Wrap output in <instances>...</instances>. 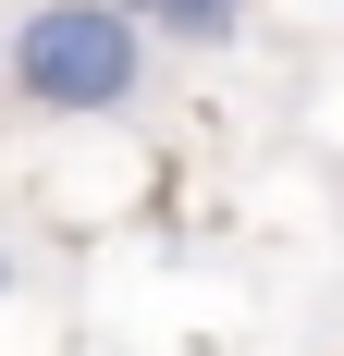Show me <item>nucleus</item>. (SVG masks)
Returning a JSON list of instances; mask_svg holds the SVG:
<instances>
[{"label": "nucleus", "instance_id": "3", "mask_svg": "<svg viewBox=\"0 0 344 356\" xmlns=\"http://www.w3.org/2000/svg\"><path fill=\"white\" fill-rule=\"evenodd\" d=\"M111 13H160V0H111Z\"/></svg>", "mask_w": 344, "mask_h": 356}, {"label": "nucleus", "instance_id": "2", "mask_svg": "<svg viewBox=\"0 0 344 356\" xmlns=\"http://www.w3.org/2000/svg\"><path fill=\"white\" fill-rule=\"evenodd\" d=\"M160 13H172L185 37H197V49H209V37H234V25H246V0H160Z\"/></svg>", "mask_w": 344, "mask_h": 356}, {"label": "nucleus", "instance_id": "4", "mask_svg": "<svg viewBox=\"0 0 344 356\" xmlns=\"http://www.w3.org/2000/svg\"><path fill=\"white\" fill-rule=\"evenodd\" d=\"M0 283H13V270H0Z\"/></svg>", "mask_w": 344, "mask_h": 356}, {"label": "nucleus", "instance_id": "1", "mask_svg": "<svg viewBox=\"0 0 344 356\" xmlns=\"http://www.w3.org/2000/svg\"><path fill=\"white\" fill-rule=\"evenodd\" d=\"M13 86H25L37 111H123L148 86V49H136V25H123L111 0H49V13H25V37H13Z\"/></svg>", "mask_w": 344, "mask_h": 356}]
</instances>
